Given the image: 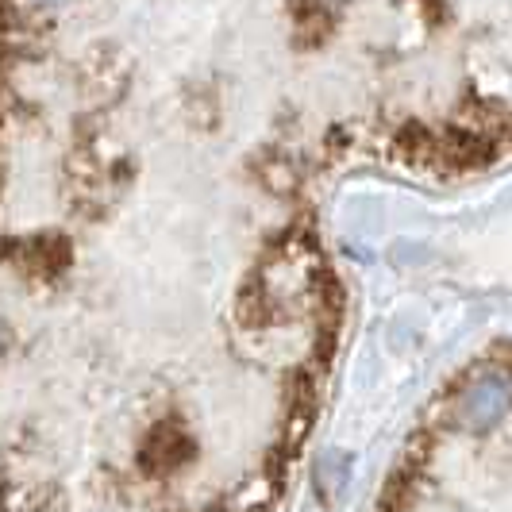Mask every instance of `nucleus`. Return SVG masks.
Wrapping results in <instances>:
<instances>
[{
  "label": "nucleus",
  "mask_w": 512,
  "mask_h": 512,
  "mask_svg": "<svg viewBox=\"0 0 512 512\" xmlns=\"http://www.w3.org/2000/svg\"><path fill=\"white\" fill-rule=\"evenodd\" d=\"M189 455H193V443L185 436V428L181 424H158L143 443V470L162 478V474H174Z\"/></svg>",
  "instance_id": "1"
},
{
  "label": "nucleus",
  "mask_w": 512,
  "mask_h": 512,
  "mask_svg": "<svg viewBox=\"0 0 512 512\" xmlns=\"http://www.w3.org/2000/svg\"><path fill=\"white\" fill-rule=\"evenodd\" d=\"M8 255L16 258L24 270H31V274H58L66 266V258H70V247L58 235H39V239L8 247Z\"/></svg>",
  "instance_id": "2"
}]
</instances>
